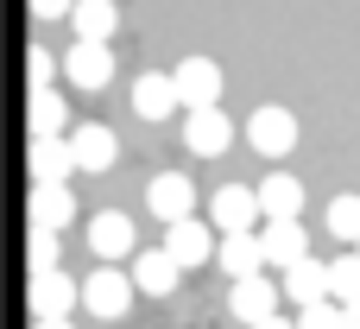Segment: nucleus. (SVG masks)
<instances>
[{"label":"nucleus","mask_w":360,"mask_h":329,"mask_svg":"<svg viewBox=\"0 0 360 329\" xmlns=\"http://www.w3.org/2000/svg\"><path fill=\"white\" fill-rule=\"evenodd\" d=\"M76 298H82V311H89V317L114 323V317H127V311H133V279H127L120 266H95L89 279H76Z\"/></svg>","instance_id":"obj_1"},{"label":"nucleus","mask_w":360,"mask_h":329,"mask_svg":"<svg viewBox=\"0 0 360 329\" xmlns=\"http://www.w3.org/2000/svg\"><path fill=\"white\" fill-rule=\"evenodd\" d=\"M247 146H253L259 159H285V152L297 146V114H291V108L259 101V108L247 114Z\"/></svg>","instance_id":"obj_2"},{"label":"nucleus","mask_w":360,"mask_h":329,"mask_svg":"<svg viewBox=\"0 0 360 329\" xmlns=\"http://www.w3.org/2000/svg\"><path fill=\"white\" fill-rule=\"evenodd\" d=\"M171 89H177V108H221V63L215 57H184L171 70Z\"/></svg>","instance_id":"obj_3"},{"label":"nucleus","mask_w":360,"mask_h":329,"mask_svg":"<svg viewBox=\"0 0 360 329\" xmlns=\"http://www.w3.org/2000/svg\"><path fill=\"white\" fill-rule=\"evenodd\" d=\"M63 146H70V165H76V171H114V159H120V139H114V127H101V120H76V127L63 133Z\"/></svg>","instance_id":"obj_4"},{"label":"nucleus","mask_w":360,"mask_h":329,"mask_svg":"<svg viewBox=\"0 0 360 329\" xmlns=\"http://www.w3.org/2000/svg\"><path fill=\"white\" fill-rule=\"evenodd\" d=\"M25 298H32V317H38V323H70V311L82 304V298H76V279H70L63 266H57V273H32V292H25Z\"/></svg>","instance_id":"obj_5"},{"label":"nucleus","mask_w":360,"mask_h":329,"mask_svg":"<svg viewBox=\"0 0 360 329\" xmlns=\"http://www.w3.org/2000/svg\"><path fill=\"white\" fill-rule=\"evenodd\" d=\"M146 209L171 228V222H184V216H196V184H190L184 171H158V178L146 184Z\"/></svg>","instance_id":"obj_6"},{"label":"nucleus","mask_w":360,"mask_h":329,"mask_svg":"<svg viewBox=\"0 0 360 329\" xmlns=\"http://www.w3.org/2000/svg\"><path fill=\"white\" fill-rule=\"evenodd\" d=\"M25 216H32L38 235H63V228L76 222V190H70V184H32Z\"/></svg>","instance_id":"obj_7"},{"label":"nucleus","mask_w":360,"mask_h":329,"mask_svg":"<svg viewBox=\"0 0 360 329\" xmlns=\"http://www.w3.org/2000/svg\"><path fill=\"white\" fill-rule=\"evenodd\" d=\"M89 247H95L101 266H114V260H133V254H139V235H133V222H127L120 209H108V216L89 222Z\"/></svg>","instance_id":"obj_8"},{"label":"nucleus","mask_w":360,"mask_h":329,"mask_svg":"<svg viewBox=\"0 0 360 329\" xmlns=\"http://www.w3.org/2000/svg\"><path fill=\"white\" fill-rule=\"evenodd\" d=\"M63 76L76 82V89H108V76H114V44H70V57H63Z\"/></svg>","instance_id":"obj_9"},{"label":"nucleus","mask_w":360,"mask_h":329,"mask_svg":"<svg viewBox=\"0 0 360 329\" xmlns=\"http://www.w3.org/2000/svg\"><path fill=\"white\" fill-rule=\"evenodd\" d=\"M184 139H190V152H202V159H221V152L234 146V120H228L221 108H190V120H184Z\"/></svg>","instance_id":"obj_10"},{"label":"nucleus","mask_w":360,"mask_h":329,"mask_svg":"<svg viewBox=\"0 0 360 329\" xmlns=\"http://www.w3.org/2000/svg\"><path fill=\"white\" fill-rule=\"evenodd\" d=\"M253 222H259L253 190H247V184H221V190H215V203H209V228H221V235H247Z\"/></svg>","instance_id":"obj_11"},{"label":"nucleus","mask_w":360,"mask_h":329,"mask_svg":"<svg viewBox=\"0 0 360 329\" xmlns=\"http://www.w3.org/2000/svg\"><path fill=\"white\" fill-rule=\"evenodd\" d=\"M127 279H133V292L171 298V292H177V279H184V266H177L165 247H139V254H133V273H127Z\"/></svg>","instance_id":"obj_12"},{"label":"nucleus","mask_w":360,"mask_h":329,"mask_svg":"<svg viewBox=\"0 0 360 329\" xmlns=\"http://www.w3.org/2000/svg\"><path fill=\"white\" fill-rule=\"evenodd\" d=\"M228 311L240 317V323H266V317H278V285L266 279V273H253V279H234V298H228Z\"/></svg>","instance_id":"obj_13"},{"label":"nucleus","mask_w":360,"mask_h":329,"mask_svg":"<svg viewBox=\"0 0 360 329\" xmlns=\"http://www.w3.org/2000/svg\"><path fill=\"white\" fill-rule=\"evenodd\" d=\"M25 120H32V139H63V127H76V120H70V101H63L57 82H51V89H32Z\"/></svg>","instance_id":"obj_14"},{"label":"nucleus","mask_w":360,"mask_h":329,"mask_svg":"<svg viewBox=\"0 0 360 329\" xmlns=\"http://www.w3.org/2000/svg\"><path fill=\"white\" fill-rule=\"evenodd\" d=\"M165 254H171L177 266H202V260H215V235H209L196 216H184V222L165 228Z\"/></svg>","instance_id":"obj_15"},{"label":"nucleus","mask_w":360,"mask_h":329,"mask_svg":"<svg viewBox=\"0 0 360 329\" xmlns=\"http://www.w3.org/2000/svg\"><path fill=\"white\" fill-rule=\"evenodd\" d=\"M133 114H139V120H171V114H177V89H171L165 70L133 76Z\"/></svg>","instance_id":"obj_16"},{"label":"nucleus","mask_w":360,"mask_h":329,"mask_svg":"<svg viewBox=\"0 0 360 329\" xmlns=\"http://www.w3.org/2000/svg\"><path fill=\"white\" fill-rule=\"evenodd\" d=\"M70 25H76L82 44H114V32H120V6H114V0H76V6H70Z\"/></svg>","instance_id":"obj_17"},{"label":"nucleus","mask_w":360,"mask_h":329,"mask_svg":"<svg viewBox=\"0 0 360 329\" xmlns=\"http://www.w3.org/2000/svg\"><path fill=\"white\" fill-rule=\"evenodd\" d=\"M253 203H259L266 222H297V209H304V184L278 171V178H266V184L253 190Z\"/></svg>","instance_id":"obj_18"},{"label":"nucleus","mask_w":360,"mask_h":329,"mask_svg":"<svg viewBox=\"0 0 360 329\" xmlns=\"http://www.w3.org/2000/svg\"><path fill=\"white\" fill-rule=\"evenodd\" d=\"M253 235H259L266 266H291V260H304V254H310V235H304L297 222H266V228H253Z\"/></svg>","instance_id":"obj_19"},{"label":"nucleus","mask_w":360,"mask_h":329,"mask_svg":"<svg viewBox=\"0 0 360 329\" xmlns=\"http://www.w3.org/2000/svg\"><path fill=\"white\" fill-rule=\"evenodd\" d=\"M215 266H221L228 279H253V273H266L259 235H253V228H247V235H221V247H215Z\"/></svg>","instance_id":"obj_20"},{"label":"nucleus","mask_w":360,"mask_h":329,"mask_svg":"<svg viewBox=\"0 0 360 329\" xmlns=\"http://www.w3.org/2000/svg\"><path fill=\"white\" fill-rule=\"evenodd\" d=\"M285 298H297V304H316V298H329V260H291L285 266V285H278Z\"/></svg>","instance_id":"obj_21"},{"label":"nucleus","mask_w":360,"mask_h":329,"mask_svg":"<svg viewBox=\"0 0 360 329\" xmlns=\"http://www.w3.org/2000/svg\"><path fill=\"white\" fill-rule=\"evenodd\" d=\"M25 171H32V184H63L76 165H70V146L63 139H32L25 146Z\"/></svg>","instance_id":"obj_22"},{"label":"nucleus","mask_w":360,"mask_h":329,"mask_svg":"<svg viewBox=\"0 0 360 329\" xmlns=\"http://www.w3.org/2000/svg\"><path fill=\"white\" fill-rule=\"evenodd\" d=\"M323 228H329L335 241H348V247L360 241V197H354V190H342V197L329 203V216H323Z\"/></svg>","instance_id":"obj_23"},{"label":"nucleus","mask_w":360,"mask_h":329,"mask_svg":"<svg viewBox=\"0 0 360 329\" xmlns=\"http://www.w3.org/2000/svg\"><path fill=\"white\" fill-rule=\"evenodd\" d=\"M360 298V254L329 260V304H354Z\"/></svg>","instance_id":"obj_24"},{"label":"nucleus","mask_w":360,"mask_h":329,"mask_svg":"<svg viewBox=\"0 0 360 329\" xmlns=\"http://www.w3.org/2000/svg\"><path fill=\"white\" fill-rule=\"evenodd\" d=\"M25 260H32V273H57V266H63V247H57V235H38V228H32V241H25Z\"/></svg>","instance_id":"obj_25"},{"label":"nucleus","mask_w":360,"mask_h":329,"mask_svg":"<svg viewBox=\"0 0 360 329\" xmlns=\"http://www.w3.org/2000/svg\"><path fill=\"white\" fill-rule=\"evenodd\" d=\"M297 329H342V304H329V298L304 304V317H297Z\"/></svg>","instance_id":"obj_26"},{"label":"nucleus","mask_w":360,"mask_h":329,"mask_svg":"<svg viewBox=\"0 0 360 329\" xmlns=\"http://www.w3.org/2000/svg\"><path fill=\"white\" fill-rule=\"evenodd\" d=\"M25 70H32V89H51V76H57V57H51L44 44H32V51H25Z\"/></svg>","instance_id":"obj_27"},{"label":"nucleus","mask_w":360,"mask_h":329,"mask_svg":"<svg viewBox=\"0 0 360 329\" xmlns=\"http://www.w3.org/2000/svg\"><path fill=\"white\" fill-rule=\"evenodd\" d=\"M70 6H76V0H32V13H38V19H63Z\"/></svg>","instance_id":"obj_28"},{"label":"nucleus","mask_w":360,"mask_h":329,"mask_svg":"<svg viewBox=\"0 0 360 329\" xmlns=\"http://www.w3.org/2000/svg\"><path fill=\"white\" fill-rule=\"evenodd\" d=\"M342 329H360V298H354V304H342Z\"/></svg>","instance_id":"obj_29"},{"label":"nucleus","mask_w":360,"mask_h":329,"mask_svg":"<svg viewBox=\"0 0 360 329\" xmlns=\"http://www.w3.org/2000/svg\"><path fill=\"white\" fill-rule=\"evenodd\" d=\"M253 329H297V323H285V317H266V323H253Z\"/></svg>","instance_id":"obj_30"},{"label":"nucleus","mask_w":360,"mask_h":329,"mask_svg":"<svg viewBox=\"0 0 360 329\" xmlns=\"http://www.w3.org/2000/svg\"><path fill=\"white\" fill-rule=\"evenodd\" d=\"M38 329H70V323H38Z\"/></svg>","instance_id":"obj_31"},{"label":"nucleus","mask_w":360,"mask_h":329,"mask_svg":"<svg viewBox=\"0 0 360 329\" xmlns=\"http://www.w3.org/2000/svg\"><path fill=\"white\" fill-rule=\"evenodd\" d=\"M354 254H360V241H354Z\"/></svg>","instance_id":"obj_32"}]
</instances>
